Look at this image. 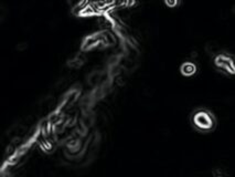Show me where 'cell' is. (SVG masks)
Returning a JSON list of instances; mask_svg holds the SVG:
<instances>
[{
	"label": "cell",
	"instance_id": "1",
	"mask_svg": "<svg viewBox=\"0 0 235 177\" xmlns=\"http://www.w3.org/2000/svg\"><path fill=\"white\" fill-rule=\"evenodd\" d=\"M196 124L201 128H207L212 125V121L210 119L209 115H207L205 113H199L197 114L196 119H194Z\"/></svg>",
	"mask_w": 235,
	"mask_h": 177
}]
</instances>
